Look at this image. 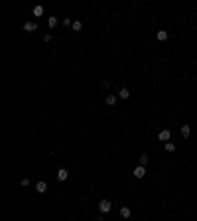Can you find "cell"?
Instances as JSON below:
<instances>
[{"label":"cell","instance_id":"cell-15","mask_svg":"<svg viewBox=\"0 0 197 221\" xmlns=\"http://www.w3.org/2000/svg\"><path fill=\"white\" fill-rule=\"evenodd\" d=\"M71 28H73V32H79V30L83 28V24H81V22H77V20H75V22H73V26H71Z\"/></svg>","mask_w":197,"mask_h":221},{"label":"cell","instance_id":"cell-7","mask_svg":"<svg viewBox=\"0 0 197 221\" xmlns=\"http://www.w3.org/2000/svg\"><path fill=\"white\" fill-rule=\"evenodd\" d=\"M158 138H160V140H170V130H168V128H164V130H160V134H158Z\"/></svg>","mask_w":197,"mask_h":221},{"label":"cell","instance_id":"cell-6","mask_svg":"<svg viewBox=\"0 0 197 221\" xmlns=\"http://www.w3.org/2000/svg\"><path fill=\"white\" fill-rule=\"evenodd\" d=\"M179 132H181V136H183V138H187V136H189V132H191V128H189V124H183V126L179 128Z\"/></svg>","mask_w":197,"mask_h":221},{"label":"cell","instance_id":"cell-12","mask_svg":"<svg viewBox=\"0 0 197 221\" xmlns=\"http://www.w3.org/2000/svg\"><path fill=\"white\" fill-rule=\"evenodd\" d=\"M114 103H116V95H107V105H110V107H112Z\"/></svg>","mask_w":197,"mask_h":221},{"label":"cell","instance_id":"cell-18","mask_svg":"<svg viewBox=\"0 0 197 221\" xmlns=\"http://www.w3.org/2000/svg\"><path fill=\"white\" fill-rule=\"evenodd\" d=\"M97 221H103V219H97Z\"/></svg>","mask_w":197,"mask_h":221},{"label":"cell","instance_id":"cell-10","mask_svg":"<svg viewBox=\"0 0 197 221\" xmlns=\"http://www.w3.org/2000/svg\"><path fill=\"white\" fill-rule=\"evenodd\" d=\"M158 40H160V42H166V40H168V32H166V30H160V32H158Z\"/></svg>","mask_w":197,"mask_h":221},{"label":"cell","instance_id":"cell-5","mask_svg":"<svg viewBox=\"0 0 197 221\" xmlns=\"http://www.w3.org/2000/svg\"><path fill=\"white\" fill-rule=\"evenodd\" d=\"M130 215H132L130 207H126V205H122V207H120V217H124V219H126V217H130Z\"/></svg>","mask_w":197,"mask_h":221},{"label":"cell","instance_id":"cell-8","mask_svg":"<svg viewBox=\"0 0 197 221\" xmlns=\"http://www.w3.org/2000/svg\"><path fill=\"white\" fill-rule=\"evenodd\" d=\"M45 189H47V184H45V182H38V184H36V191H40V194H44Z\"/></svg>","mask_w":197,"mask_h":221},{"label":"cell","instance_id":"cell-11","mask_svg":"<svg viewBox=\"0 0 197 221\" xmlns=\"http://www.w3.org/2000/svg\"><path fill=\"white\" fill-rule=\"evenodd\" d=\"M34 16H44V6H34Z\"/></svg>","mask_w":197,"mask_h":221},{"label":"cell","instance_id":"cell-17","mask_svg":"<svg viewBox=\"0 0 197 221\" xmlns=\"http://www.w3.org/2000/svg\"><path fill=\"white\" fill-rule=\"evenodd\" d=\"M20 184L26 188V186H30V180H28V178H22V182H20Z\"/></svg>","mask_w":197,"mask_h":221},{"label":"cell","instance_id":"cell-2","mask_svg":"<svg viewBox=\"0 0 197 221\" xmlns=\"http://www.w3.org/2000/svg\"><path fill=\"white\" fill-rule=\"evenodd\" d=\"M132 174H134V178H138V180H142V178L146 176V168L138 164L136 168H134V172H132Z\"/></svg>","mask_w":197,"mask_h":221},{"label":"cell","instance_id":"cell-3","mask_svg":"<svg viewBox=\"0 0 197 221\" xmlns=\"http://www.w3.org/2000/svg\"><path fill=\"white\" fill-rule=\"evenodd\" d=\"M67 178H69V172H67L65 168H59V170H57V180H59V182H65Z\"/></svg>","mask_w":197,"mask_h":221},{"label":"cell","instance_id":"cell-14","mask_svg":"<svg viewBox=\"0 0 197 221\" xmlns=\"http://www.w3.org/2000/svg\"><path fill=\"white\" fill-rule=\"evenodd\" d=\"M148 160H150V156L142 154V156H140V166H146V164H148Z\"/></svg>","mask_w":197,"mask_h":221},{"label":"cell","instance_id":"cell-16","mask_svg":"<svg viewBox=\"0 0 197 221\" xmlns=\"http://www.w3.org/2000/svg\"><path fill=\"white\" fill-rule=\"evenodd\" d=\"M166 150H168V152H174V150H175V144H172V142H166Z\"/></svg>","mask_w":197,"mask_h":221},{"label":"cell","instance_id":"cell-4","mask_svg":"<svg viewBox=\"0 0 197 221\" xmlns=\"http://www.w3.org/2000/svg\"><path fill=\"white\" fill-rule=\"evenodd\" d=\"M38 30V24L36 22H26L24 24V32H36Z\"/></svg>","mask_w":197,"mask_h":221},{"label":"cell","instance_id":"cell-1","mask_svg":"<svg viewBox=\"0 0 197 221\" xmlns=\"http://www.w3.org/2000/svg\"><path fill=\"white\" fill-rule=\"evenodd\" d=\"M110 209H112V203H110L109 199H101L99 201V211L101 213H109Z\"/></svg>","mask_w":197,"mask_h":221},{"label":"cell","instance_id":"cell-9","mask_svg":"<svg viewBox=\"0 0 197 221\" xmlns=\"http://www.w3.org/2000/svg\"><path fill=\"white\" fill-rule=\"evenodd\" d=\"M118 97H120V99H128V97H130V91H128V89H120V91H118Z\"/></svg>","mask_w":197,"mask_h":221},{"label":"cell","instance_id":"cell-13","mask_svg":"<svg viewBox=\"0 0 197 221\" xmlns=\"http://www.w3.org/2000/svg\"><path fill=\"white\" fill-rule=\"evenodd\" d=\"M47 26H49V28H55V26H57V18H55V16H51V18L47 20Z\"/></svg>","mask_w":197,"mask_h":221}]
</instances>
